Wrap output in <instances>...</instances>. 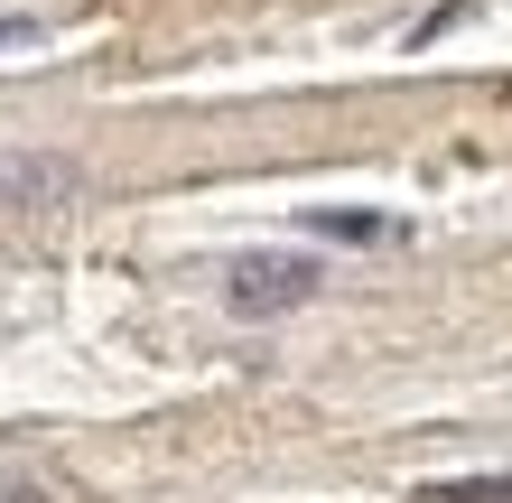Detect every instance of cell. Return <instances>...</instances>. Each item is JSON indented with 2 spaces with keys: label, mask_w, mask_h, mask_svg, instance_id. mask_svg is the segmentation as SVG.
<instances>
[{
  "label": "cell",
  "mask_w": 512,
  "mask_h": 503,
  "mask_svg": "<svg viewBox=\"0 0 512 503\" xmlns=\"http://www.w3.org/2000/svg\"><path fill=\"white\" fill-rule=\"evenodd\" d=\"M308 233H317V243H401V224H391V215H354V205H317Z\"/></svg>",
  "instance_id": "3957f363"
},
{
  "label": "cell",
  "mask_w": 512,
  "mask_h": 503,
  "mask_svg": "<svg viewBox=\"0 0 512 503\" xmlns=\"http://www.w3.org/2000/svg\"><path fill=\"white\" fill-rule=\"evenodd\" d=\"M317 289H326V261H317V252H243V261L224 271V308L261 327V317L308 308Z\"/></svg>",
  "instance_id": "6da1fadb"
},
{
  "label": "cell",
  "mask_w": 512,
  "mask_h": 503,
  "mask_svg": "<svg viewBox=\"0 0 512 503\" xmlns=\"http://www.w3.org/2000/svg\"><path fill=\"white\" fill-rule=\"evenodd\" d=\"M0 503H66V494H56L38 466H0Z\"/></svg>",
  "instance_id": "5b68a950"
},
{
  "label": "cell",
  "mask_w": 512,
  "mask_h": 503,
  "mask_svg": "<svg viewBox=\"0 0 512 503\" xmlns=\"http://www.w3.org/2000/svg\"><path fill=\"white\" fill-rule=\"evenodd\" d=\"M38 38V19H19V10H0V47H28Z\"/></svg>",
  "instance_id": "8992f818"
},
{
  "label": "cell",
  "mask_w": 512,
  "mask_h": 503,
  "mask_svg": "<svg viewBox=\"0 0 512 503\" xmlns=\"http://www.w3.org/2000/svg\"><path fill=\"white\" fill-rule=\"evenodd\" d=\"M419 503H512V476H457V485H429Z\"/></svg>",
  "instance_id": "277c9868"
},
{
  "label": "cell",
  "mask_w": 512,
  "mask_h": 503,
  "mask_svg": "<svg viewBox=\"0 0 512 503\" xmlns=\"http://www.w3.org/2000/svg\"><path fill=\"white\" fill-rule=\"evenodd\" d=\"M84 196V159L66 150H0V224L19 215H56V205Z\"/></svg>",
  "instance_id": "7a4b0ae2"
}]
</instances>
